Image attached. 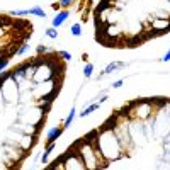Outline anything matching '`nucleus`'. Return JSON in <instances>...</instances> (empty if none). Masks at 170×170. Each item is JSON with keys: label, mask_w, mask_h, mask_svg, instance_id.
Returning <instances> with one entry per match:
<instances>
[{"label": "nucleus", "mask_w": 170, "mask_h": 170, "mask_svg": "<svg viewBox=\"0 0 170 170\" xmlns=\"http://www.w3.org/2000/svg\"><path fill=\"white\" fill-rule=\"evenodd\" d=\"M48 36H49V38H56V31H55V29H49V31H48Z\"/></svg>", "instance_id": "3"}, {"label": "nucleus", "mask_w": 170, "mask_h": 170, "mask_svg": "<svg viewBox=\"0 0 170 170\" xmlns=\"http://www.w3.org/2000/svg\"><path fill=\"white\" fill-rule=\"evenodd\" d=\"M66 15H68V14H66V12H61V14L58 15L56 19L53 20V24H55V26H61V24H63V20L66 19Z\"/></svg>", "instance_id": "1"}, {"label": "nucleus", "mask_w": 170, "mask_h": 170, "mask_svg": "<svg viewBox=\"0 0 170 170\" xmlns=\"http://www.w3.org/2000/svg\"><path fill=\"white\" fill-rule=\"evenodd\" d=\"M163 60H165V61H167V60H170V51H168V53H167V55H165V58H163Z\"/></svg>", "instance_id": "5"}, {"label": "nucleus", "mask_w": 170, "mask_h": 170, "mask_svg": "<svg viewBox=\"0 0 170 170\" xmlns=\"http://www.w3.org/2000/svg\"><path fill=\"white\" fill-rule=\"evenodd\" d=\"M71 33L75 34V36H80V26H78V24H75V26L71 27Z\"/></svg>", "instance_id": "2"}, {"label": "nucleus", "mask_w": 170, "mask_h": 170, "mask_svg": "<svg viewBox=\"0 0 170 170\" xmlns=\"http://www.w3.org/2000/svg\"><path fill=\"white\" fill-rule=\"evenodd\" d=\"M90 71H92V65H89L87 68H85V75L89 77V75H90Z\"/></svg>", "instance_id": "4"}]
</instances>
